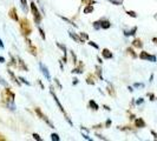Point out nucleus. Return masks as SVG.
Instances as JSON below:
<instances>
[{
  "label": "nucleus",
  "mask_w": 157,
  "mask_h": 141,
  "mask_svg": "<svg viewBox=\"0 0 157 141\" xmlns=\"http://www.w3.org/2000/svg\"><path fill=\"white\" fill-rule=\"evenodd\" d=\"M69 35H70L71 39L75 40V41H76V42H78V44H84V42H85V40L82 39V38H80V35H77L76 33H73L72 31H69Z\"/></svg>",
  "instance_id": "obj_10"
},
{
  "label": "nucleus",
  "mask_w": 157,
  "mask_h": 141,
  "mask_svg": "<svg viewBox=\"0 0 157 141\" xmlns=\"http://www.w3.org/2000/svg\"><path fill=\"white\" fill-rule=\"evenodd\" d=\"M34 110H36V114H37V115H38V117H39L40 119H41V120L44 121V122H46V125L48 126L50 128H55V125H53V124H52V122H51V121L48 120L47 115H45V114H44V113L41 112V110H40L39 107H37V108H36Z\"/></svg>",
  "instance_id": "obj_4"
},
{
  "label": "nucleus",
  "mask_w": 157,
  "mask_h": 141,
  "mask_svg": "<svg viewBox=\"0 0 157 141\" xmlns=\"http://www.w3.org/2000/svg\"><path fill=\"white\" fill-rule=\"evenodd\" d=\"M87 44H89V45H90L91 47H94V48H96V49H99V46H98V45H97L96 42H94V41H89Z\"/></svg>",
  "instance_id": "obj_38"
},
{
  "label": "nucleus",
  "mask_w": 157,
  "mask_h": 141,
  "mask_svg": "<svg viewBox=\"0 0 157 141\" xmlns=\"http://www.w3.org/2000/svg\"><path fill=\"white\" fill-rule=\"evenodd\" d=\"M82 135H83V138H84L85 140H87V141H92V139H91V138H90V136H89V135H87L86 133H84V132H82Z\"/></svg>",
  "instance_id": "obj_39"
},
{
  "label": "nucleus",
  "mask_w": 157,
  "mask_h": 141,
  "mask_svg": "<svg viewBox=\"0 0 157 141\" xmlns=\"http://www.w3.org/2000/svg\"><path fill=\"white\" fill-rule=\"evenodd\" d=\"M92 26H94V28L96 30V31L101 30V21H94V24H92Z\"/></svg>",
  "instance_id": "obj_30"
},
{
  "label": "nucleus",
  "mask_w": 157,
  "mask_h": 141,
  "mask_svg": "<svg viewBox=\"0 0 157 141\" xmlns=\"http://www.w3.org/2000/svg\"><path fill=\"white\" fill-rule=\"evenodd\" d=\"M99 21H101V28H103V30H109L111 27V23L108 19H102Z\"/></svg>",
  "instance_id": "obj_14"
},
{
  "label": "nucleus",
  "mask_w": 157,
  "mask_h": 141,
  "mask_svg": "<svg viewBox=\"0 0 157 141\" xmlns=\"http://www.w3.org/2000/svg\"><path fill=\"white\" fill-rule=\"evenodd\" d=\"M70 53H71V55H72V60H73V63L76 65V63H77V55L75 54V52H73V51H70Z\"/></svg>",
  "instance_id": "obj_37"
},
{
  "label": "nucleus",
  "mask_w": 157,
  "mask_h": 141,
  "mask_svg": "<svg viewBox=\"0 0 157 141\" xmlns=\"http://www.w3.org/2000/svg\"><path fill=\"white\" fill-rule=\"evenodd\" d=\"M96 136H97L99 140H106V138H105V136H103L102 134H99V133H96Z\"/></svg>",
  "instance_id": "obj_41"
},
{
  "label": "nucleus",
  "mask_w": 157,
  "mask_h": 141,
  "mask_svg": "<svg viewBox=\"0 0 157 141\" xmlns=\"http://www.w3.org/2000/svg\"><path fill=\"white\" fill-rule=\"evenodd\" d=\"M78 82H79V80L77 78H73V80H72V85L75 86V85H78Z\"/></svg>",
  "instance_id": "obj_45"
},
{
  "label": "nucleus",
  "mask_w": 157,
  "mask_h": 141,
  "mask_svg": "<svg viewBox=\"0 0 157 141\" xmlns=\"http://www.w3.org/2000/svg\"><path fill=\"white\" fill-rule=\"evenodd\" d=\"M0 85H2V86H5V87H8V82L5 79H2L0 77Z\"/></svg>",
  "instance_id": "obj_36"
},
{
  "label": "nucleus",
  "mask_w": 157,
  "mask_h": 141,
  "mask_svg": "<svg viewBox=\"0 0 157 141\" xmlns=\"http://www.w3.org/2000/svg\"><path fill=\"white\" fill-rule=\"evenodd\" d=\"M38 82H39V85H40V87H41V88H43V89H44V85H43V84H41V81H38Z\"/></svg>",
  "instance_id": "obj_53"
},
{
  "label": "nucleus",
  "mask_w": 157,
  "mask_h": 141,
  "mask_svg": "<svg viewBox=\"0 0 157 141\" xmlns=\"http://www.w3.org/2000/svg\"><path fill=\"white\" fill-rule=\"evenodd\" d=\"M20 4H21V8L25 13L29 12V7H27V0H20Z\"/></svg>",
  "instance_id": "obj_22"
},
{
  "label": "nucleus",
  "mask_w": 157,
  "mask_h": 141,
  "mask_svg": "<svg viewBox=\"0 0 157 141\" xmlns=\"http://www.w3.org/2000/svg\"><path fill=\"white\" fill-rule=\"evenodd\" d=\"M94 11V5H86V6L84 7V9H83V13H84V14H90V13H92Z\"/></svg>",
  "instance_id": "obj_17"
},
{
  "label": "nucleus",
  "mask_w": 157,
  "mask_h": 141,
  "mask_svg": "<svg viewBox=\"0 0 157 141\" xmlns=\"http://www.w3.org/2000/svg\"><path fill=\"white\" fill-rule=\"evenodd\" d=\"M30 6H31V12H32V16H33V19H34V23L37 24V25H39L40 21H41V14H40L39 9L37 7L36 2H33V1H31Z\"/></svg>",
  "instance_id": "obj_3"
},
{
  "label": "nucleus",
  "mask_w": 157,
  "mask_h": 141,
  "mask_svg": "<svg viewBox=\"0 0 157 141\" xmlns=\"http://www.w3.org/2000/svg\"><path fill=\"white\" fill-rule=\"evenodd\" d=\"M135 119V115L134 114H131V115H130V120H134Z\"/></svg>",
  "instance_id": "obj_55"
},
{
  "label": "nucleus",
  "mask_w": 157,
  "mask_h": 141,
  "mask_svg": "<svg viewBox=\"0 0 157 141\" xmlns=\"http://www.w3.org/2000/svg\"><path fill=\"white\" fill-rule=\"evenodd\" d=\"M38 31H39V34L40 37H41V39L43 40H46V35H45V32H44V30L40 27L39 25H38Z\"/></svg>",
  "instance_id": "obj_26"
},
{
  "label": "nucleus",
  "mask_w": 157,
  "mask_h": 141,
  "mask_svg": "<svg viewBox=\"0 0 157 141\" xmlns=\"http://www.w3.org/2000/svg\"><path fill=\"white\" fill-rule=\"evenodd\" d=\"M16 60H17V67H18L19 70H24V72H29V67L26 66L25 61H24V60L21 59V58H20V56H17Z\"/></svg>",
  "instance_id": "obj_7"
},
{
  "label": "nucleus",
  "mask_w": 157,
  "mask_h": 141,
  "mask_svg": "<svg viewBox=\"0 0 157 141\" xmlns=\"http://www.w3.org/2000/svg\"><path fill=\"white\" fill-rule=\"evenodd\" d=\"M148 96L150 98V100H151V101H154V100L156 99V98H155V95H154L152 93H148Z\"/></svg>",
  "instance_id": "obj_43"
},
{
  "label": "nucleus",
  "mask_w": 157,
  "mask_h": 141,
  "mask_svg": "<svg viewBox=\"0 0 157 141\" xmlns=\"http://www.w3.org/2000/svg\"><path fill=\"white\" fill-rule=\"evenodd\" d=\"M8 16H10L13 21H17V23H19V20H20V19H19V16H18V14H17V9L14 7L10 9V12H8Z\"/></svg>",
  "instance_id": "obj_11"
},
{
  "label": "nucleus",
  "mask_w": 157,
  "mask_h": 141,
  "mask_svg": "<svg viewBox=\"0 0 157 141\" xmlns=\"http://www.w3.org/2000/svg\"><path fill=\"white\" fill-rule=\"evenodd\" d=\"M135 127H137V128H144V127H145L144 120H143L142 118H137V119L135 120Z\"/></svg>",
  "instance_id": "obj_15"
},
{
  "label": "nucleus",
  "mask_w": 157,
  "mask_h": 141,
  "mask_svg": "<svg viewBox=\"0 0 157 141\" xmlns=\"http://www.w3.org/2000/svg\"><path fill=\"white\" fill-rule=\"evenodd\" d=\"M96 73H97V75H98V78L101 79V80H104V78H103L102 75V68H101V66H96Z\"/></svg>",
  "instance_id": "obj_24"
},
{
  "label": "nucleus",
  "mask_w": 157,
  "mask_h": 141,
  "mask_svg": "<svg viewBox=\"0 0 157 141\" xmlns=\"http://www.w3.org/2000/svg\"><path fill=\"white\" fill-rule=\"evenodd\" d=\"M87 85H94V78H92V75H89L86 79Z\"/></svg>",
  "instance_id": "obj_28"
},
{
  "label": "nucleus",
  "mask_w": 157,
  "mask_h": 141,
  "mask_svg": "<svg viewBox=\"0 0 157 141\" xmlns=\"http://www.w3.org/2000/svg\"><path fill=\"white\" fill-rule=\"evenodd\" d=\"M51 140L52 141H59L60 140V138H59V135L57 133H52L51 134Z\"/></svg>",
  "instance_id": "obj_31"
},
{
  "label": "nucleus",
  "mask_w": 157,
  "mask_h": 141,
  "mask_svg": "<svg viewBox=\"0 0 157 141\" xmlns=\"http://www.w3.org/2000/svg\"><path fill=\"white\" fill-rule=\"evenodd\" d=\"M79 35H80V38L84 40H89V35H87L86 33H84V32H80L79 33Z\"/></svg>",
  "instance_id": "obj_34"
},
{
  "label": "nucleus",
  "mask_w": 157,
  "mask_h": 141,
  "mask_svg": "<svg viewBox=\"0 0 157 141\" xmlns=\"http://www.w3.org/2000/svg\"><path fill=\"white\" fill-rule=\"evenodd\" d=\"M102 56L104 59H112L113 58V54H112V52H111L110 49H108V48H103L102 51Z\"/></svg>",
  "instance_id": "obj_12"
},
{
  "label": "nucleus",
  "mask_w": 157,
  "mask_h": 141,
  "mask_svg": "<svg viewBox=\"0 0 157 141\" xmlns=\"http://www.w3.org/2000/svg\"><path fill=\"white\" fill-rule=\"evenodd\" d=\"M140 58H141L142 60H147V61H150V63H156L157 61V58L155 55L149 54V53L145 52V51H142L141 54H140Z\"/></svg>",
  "instance_id": "obj_6"
},
{
  "label": "nucleus",
  "mask_w": 157,
  "mask_h": 141,
  "mask_svg": "<svg viewBox=\"0 0 157 141\" xmlns=\"http://www.w3.org/2000/svg\"><path fill=\"white\" fill-rule=\"evenodd\" d=\"M126 52H128L129 54L131 55V56H132L134 59H136V58H137V54L135 53V51H134V49H132V48H131V47H129V48H126Z\"/></svg>",
  "instance_id": "obj_25"
},
{
  "label": "nucleus",
  "mask_w": 157,
  "mask_h": 141,
  "mask_svg": "<svg viewBox=\"0 0 157 141\" xmlns=\"http://www.w3.org/2000/svg\"><path fill=\"white\" fill-rule=\"evenodd\" d=\"M50 94L52 95V98H53V100H55L56 103H57V106H58V108L60 110V112H62V113H63L64 115L66 117V112H65V110H64L63 105H62V103H60V101H59V99H58V96H57V95H56V93H55V92H53V87H52V86L50 87Z\"/></svg>",
  "instance_id": "obj_5"
},
{
  "label": "nucleus",
  "mask_w": 157,
  "mask_h": 141,
  "mask_svg": "<svg viewBox=\"0 0 157 141\" xmlns=\"http://www.w3.org/2000/svg\"><path fill=\"white\" fill-rule=\"evenodd\" d=\"M82 68H83V63H80V66L79 67H75L73 70H71V73L72 74H83V70Z\"/></svg>",
  "instance_id": "obj_21"
},
{
  "label": "nucleus",
  "mask_w": 157,
  "mask_h": 141,
  "mask_svg": "<svg viewBox=\"0 0 157 141\" xmlns=\"http://www.w3.org/2000/svg\"><path fill=\"white\" fill-rule=\"evenodd\" d=\"M59 65H60V70H63L64 67H63V61H60V63H59Z\"/></svg>",
  "instance_id": "obj_54"
},
{
  "label": "nucleus",
  "mask_w": 157,
  "mask_h": 141,
  "mask_svg": "<svg viewBox=\"0 0 157 141\" xmlns=\"http://www.w3.org/2000/svg\"><path fill=\"white\" fill-rule=\"evenodd\" d=\"M55 82H56V85L58 86V88H59V89H62V85H60V82H59V80H58V79H55Z\"/></svg>",
  "instance_id": "obj_42"
},
{
  "label": "nucleus",
  "mask_w": 157,
  "mask_h": 141,
  "mask_svg": "<svg viewBox=\"0 0 157 141\" xmlns=\"http://www.w3.org/2000/svg\"><path fill=\"white\" fill-rule=\"evenodd\" d=\"M106 1H109L110 4L116 5V6H121V5H123V0H106Z\"/></svg>",
  "instance_id": "obj_23"
},
{
  "label": "nucleus",
  "mask_w": 157,
  "mask_h": 141,
  "mask_svg": "<svg viewBox=\"0 0 157 141\" xmlns=\"http://www.w3.org/2000/svg\"><path fill=\"white\" fill-rule=\"evenodd\" d=\"M110 126H111V120L110 119H108V120L105 121V127L108 128V127H110Z\"/></svg>",
  "instance_id": "obj_46"
},
{
  "label": "nucleus",
  "mask_w": 157,
  "mask_h": 141,
  "mask_svg": "<svg viewBox=\"0 0 157 141\" xmlns=\"http://www.w3.org/2000/svg\"><path fill=\"white\" fill-rule=\"evenodd\" d=\"M150 133L152 134V136H154V138H155V139L157 140V133H156V132H155V131H151Z\"/></svg>",
  "instance_id": "obj_48"
},
{
  "label": "nucleus",
  "mask_w": 157,
  "mask_h": 141,
  "mask_svg": "<svg viewBox=\"0 0 157 141\" xmlns=\"http://www.w3.org/2000/svg\"><path fill=\"white\" fill-rule=\"evenodd\" d=\"M89 107H90L91 110H99V106H98V103L94 101V100H90V101H89Z\"/></svg>",
  "instance_id": "obj_18"
},
{
  "label": "nucleus",
  "mask_w": 157,
  "mask_h": 141,
  "mask_svg": "<svg viewBox=\"0 0 157 141\" xmlns=\"http://www.w3.org/2000/svg\"><path fill=\"white\" fill-rule=\"evenodd\" d=\"M125 13L131 18H137V13L135 11H125Z\"/></svg>",
  "instance_id": "obj_29"
},
{
  "label": "nucleus",
  "mask_w": 157,
  "mask_h": 141,
  "mask_svg": "<svg viewBox=\"0 0 157 141\" xmlns=\"http://www.w3.org/2000/svg\"><path fill=\"white\" fill-rule=\"evenodd\" d=\"M82 2H83L84 5H94L97 1H94V0H82Z\"/></svg>",
  "instance_id": "obj_32"
},
{
  "label": "nucleus",
  "mask_w": 157,
  "mask_h": 141,
  "mask_svg": "<svg viewBox=\"0 0 157 141\" xmlns=\"http://www.w3.org/2000/svg\"><path fill=\"white\" fill-rule=\"evenodd\" d=\"M0 48H1V49H4V48H5V46H4V42H2L1 38H0Z\"/></svg>",
  "instance_id": "obj_49"
},
{
  "label": "nucleus",
  "mask_w": 157,
  "mask_h": 141,
  "mask_svg": "<svg viewBox=\"0 0 157 141\" xmlns=\"http://www.w3.org/2000/svg\"><path fill=\"white\" fill-rule=\"evenodd\" d=\"M108 92H109V94H110V95H112V96H115V95H116V93H115V89H113V86H111V84H109Z\"/></svg>",
  "instance_id": "obj_27"
},
{
  "label": "nucleus",
  "mask_w": 157,
  "mask_h": 141,
  "mask_svg": "<svg viewBox=\"0 0 157 141\" xmlns=\"http://www.w3.org/2000/svg\"><path fill=\"white\" fill-rule=\"evenodd\" d=\"M152 41H154L155 44H157V38H154V39H152Z\"/></svg>",
  "instance_id": "obj_56"
},
{
  "label": "nucleus",
  "mask_w": 157,
  "mask_h": 141,
  "mask_svg": "<svg viewBox=\"0 0 157 141\" xmlns=\"http://www.w3.org/2000/svg\"><path fill=\"white\" fill-rule=\"evenodd\" d=\"M143 102H144V99H143V98H140V99L136 101V105H142Z\"/></svg>",
  "instance_id": "obj_44"
},
{
  "label": "nucleus",
  "mask_w": 157,
  "mask_h": 141,
  "mask_svg": "<svg viewBox=\"0 0 157 141\" xmlns=\"http://www.w3.org/2000/svg\"><path fill=\"white\" fill-rule=\"evenodd\" d=\"M103 108H104L105 110H108V112H111V108L108 106V105H103Z\"/></svg>",
  "instance_id": "obj_47"
},
{
  "label": "nucleus",
  "mask_w": 157,
  "mask_h": 141,
  "mask_svg": "<svg viewBox=\"0 0 157 141\" xmlns=\"http://www.w3.org/2000/svg\"><path fill=\"white\" fill-rule=\"evenodd\" d=\"M14 98H16V95L14 93L11 91V88L10 87H6L2 92H1V99H2V102H4V105L10 108L11 110H16V105H14Z\"/></svg>",
  "instance_id": "obj_1"
},
{
  "label": "nucleus",
  "mask_w": 157,
  "mask_h": 141,
  "mask_svg": "<svg viewBox=\"0 0 157 141\" xmlns=\"http://www.w3.org/2000/svg\"><path fill=\"white\" fill-rule=\"evenodd\" d=\"M39 67H40V70H41V73H43V75L46 78V80H51V74H50V72H48V68H47L46 66L44 65L43 63H39Z\"/></svg>",
  "instance_id": "obj_9"
},
{
  "label": "nucleus",
  "mask_w": 157,
  "mask_h": 141,
  "mask_svg": "<svg viewBox=\"0 0 157 141\" xmlns=\"http://www.w3.org/2000/svg\"><path fill=\"white\" fill-rule=\"evenodd\" d=\"M26 44H27V48H29V52H30V53H31L32 55L37 56V47L33 45V42H32L31 40L29 39L27 37H26Z\"/></svg>",
  "instance_id": "obj_8"
},
{
  "label": "nucleus",
  "mask_w": 157,
  "mask_h": 141,
  "mask_svg": "<svg viewBox=\"0 0 157 141\" xmlns=\"http://www.w3.org/2000/svg\"><path fill=\"white\" fill-rule=\"evenodd\" d=\"M97 61H98V63H103L102 58H101V56H99V55H98V56H97Z\"/></svg>",
  "instance_id": "obj_50"
},
{
  "label": "nucleus",
  "mask_w": 157,
  "mask_h": 141,
  "mask_svg": "<svg viewBox=\"0 0 157 141\" xmlns=\"http://www.w3.org/2000/svg\"><path fill=\"white\" fill-rule=\"evenodd\" d=\"M131 44H132V46L136 47V48H142V47H143V42H142L141 39H134Z\"/></svg>",
  "instance_id": "obj_19"
},
{
  "label": "nucleus",
  "mask_w": 157,
  "mask_h": 141,
  "mask_svg": "<svg viewBox=\"0 0 157 141\" xmlns=\"http://www.w3.org/2000/svg\"><path fill=\"white\" fill-rule=\"evenodd\" d=\"M7 73H8V75L11 77V79H12V81L14 82V84H17L18 86H20L21 85V82H20V80H19V78H17L16 77V74L12 72L11 70H7Z\"/></svg>",
  "instance_id": "obj_13"
},
{
  "label": "nucleus",
  "mask_w": 157,
  "mask_h": 141,
  "mask_svg": "<svg viewBox=\"0 0 157 141\" xmlns=\"http://www.w3.org/2000/svg\"><path fill=\"white\" fill-rule=\"evenodd\" d=\"M136 32H137V26L132 27V28H131V30H129V31H124L123 33H124V35H125V37H134L135 34H136Z\"/></svg>",
  "instance_id": "obj_16"
},
{
  "label": "nucleus",
  "mask_w": 157,
  "mask_h": 141,
  "mask_svg": "<svg viewBox=\"0 0 157 141\" xmlns=\"http://www.w3.org/2000/svg\"><path fill=\"white\" fill-rule=\"evenodd\" d=\"M59 18H60V19H62V20H64V21H65V23L70 24L71 26H73V27H75V28H78V26H77V25H76V24L73 23V21H72V20H70V19H69V18H66V16H59Z\"/></svg>",
  "instance_id": "obj_20"
},
{
  "label": "nucleus",
  "mask_w": 157,
  "mask_h": 141,
  "mask_svg": "<svg viewBox=\"0 0 157 141\" xmlns=\"http://www.w3.org/2000/svg\"><path fill=\"white\" fill-rule=\"evenodd\" d=\"M18 78H19V80H20V82H23V84L27 85V86H31V82H29L25 78H23V77H18Z\"/></svg>",
  "instance_id": "obj_33"
},
{
  "label": "nucleus",
  "mask_w": 157,
  "mask_h": 141,
  "mask_svg": "<svg viewBox=\"0 0 157 141\" xmlns=\"http://www.w3.org/2000/svg\"><path fill=\"white\" fill-rule=\"evenodd\" d=\"M32 136H33V139H34V140H37V141H43V139L40 138V135H39V134L33 133V134H32Z\"/></svg>",
  "instance_id": "obj_35"
},
{
  "label": "nucleus",
  "mask_w": 157,
  "mask_h": 141,
  "mask_svg": "<svg viewBox=\"0 0 157 141\" xmlns=\"http://www.w3.org/2000/svg\"><path fill=\"white\" fill-rule=\"evenodd\" d=\"M0 63H5V58H4V56H1V55H0Z\"/></svg>",
  "instance_id": "obj_51"
},
{
  "label": "nucleus",
  "mask_w": 157,
  "mask_h": 141,
  "mask_svg": "<svg viewBox=\"0 0 157 141\" xmlns=\"http://www.w3.org/2000/svg\"><path fill=\"white\" fill-rule=\"evenodd\" d=\"M128 89H129V92H134V88L131 86H128Z\"/></svg>",
  "instance_id": "obj_52"
},
{
  "label": "nucleus",
  "mask_w": 157,
  "mask_h": 141,
  "mask_svg": "<svg viewBox=\"0 0 157 141\" xmlns=\"http://www.w3.org/2000/svg\"><path fill=\"white\" fill-rule=\"evenodd\" d=\"M19 26H20V31L23 33V35L25 37H29L32 32V27L30 21L26 19V18H23L19 20Z\"/></svg>",
  "instance_id": "obj_2"
},
{
  "label": "nucleus",
  "mask_w": 157,
  "mask_h": 141,
  "mask_svg": "<svg viewBox=\"0 0 157 141\" xmlns=\"http://www.w3.org/2000/svg\"><path fill=\"white\" fill-rule=\"evenodd\" d=\"M134 87H136V88H140V87H144V84H141V82H135L134 84Z\"/></svg>",
  "instance_id": "obj_40"
}]
</instances>
